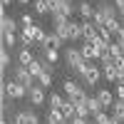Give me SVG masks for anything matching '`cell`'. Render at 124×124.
I'll use <instances>...</instances> for the list:
<instances>
[{
    "mask_svg": "<svg viewBox=\"0 0 124 124\" xmlns=\"http://www.w3.org/2000/svg\"><path fill=\"white\" fill-rule=\"evenodd\" d=\"M94 13H97V8L92 5L89 0H79V3H77V15H79L82 20H92Z\"/></svg>",
    "mask_w": 124,
    "mask_h": 124,
    "instance_id": "obj_11",
    "label": "cell"
},
{
    "mask_svg": "<svg viewBox=\"0 0 124 124\" xmlns=\"http://www.w3.org/2000/svg\"><path fill=\"white\" fill-rule=\"evenodd\" d=\"M47 122H52V124H62V122H65V114H62L60 109H47Z\"/></svg>",
    "mask_w": 124,
    "mask_h": 124,
    "instance_id": "obj_24",
    "label": "cell"
},
{
    "mask_svg": "<svg viewBox=\"0 0 124 124\" xmlns=\"http://www.w3.org/2000/svg\"><path fill=\"white\" fill-rule=\"evenodd\" d=\"M10 5H13V0H3V8H5V10H8Z\"/></svg>",
    "mask_w": 124,
    "mask_h": 124,
    "instance_id": "obj_35",
    "label": "cell"
},
{
    "mask_svg": "<svg viewBox=\"0 0 124 124\" xmlns=\"http://www.w3.org/2000/svg\"><path fill=\"white\" fill-rule=\"evenodd\" d=\"M65 62H67V70H70V72H75L77 77H79L82 72H85V67L89 65V62H87L85 57H82L79 47H75V45L65 47Z\"/></svg>",
    "mask_w": 124,
    "mask_h": 124,
    "instance_id": "obj_2",
    "label": "cell"
},
{
    "mask_svg": "<svg viewBox=\"0 0 124 124\" xmlns=\"http://www.w3.org/2000/svg\"><path fill=\"white\" fill-rule=\"evenodd\" d=\"M70 40L72 42L82 40V23H77V20H70Z\"/></svg>",
    "mask_w": 124,
    "mask_h": 124,
    "instance_id": "obj_21",
    "label": "cell"
},
{
    "mask_svg": "<svg viewBox=\"0 0 124 124\" xmlns=\"http://www.w3.org/2000/svg\"><path fill=\"white\" fill-rule=\"evenodd\" d=\"M27 102H30V107H42L47 102V89L35 85L32 89H27Z\"/></svg>",
    "mask_w": 124,
    "mask_h": 124,
    "instance_id": "obj_6",
    "label": "cell"
},
{
    "mask_svg": "<svg viewBox=\"0 0 124 124\" xmlns=\"http://www.w3.org/2000/svg\"><path fill=\"white\" fill-rule=\"evenodd\" d=\"M114 20H119V10L114 8V3H109V0L97 3V13H94V17H92V23H94L97 27H104L109 23H114Z\"/></svg>",
    "mask_w": 124,
    "mask_h": 124,
    "instance_id": "obj_1",
    "label": "cell"
},
{
    "mask_svg": "<svg viewBox=\"0 0 124 124\" xmlns=\"http://www.w3.org/2000/svg\"><path fill=\"white\" fill-rule=\"evenodd\" d=\"M119 72H124V55H119V57H114V62H112Z\"/></svg>",
    "mask_w": 124,
    "mask_h": 124,
    "instance_id": "obj_29",
    "label": "cell"
},
{
    "mask_svg": "<svg viewBox=\"0 0 124 124\" xmlns=\"http://www.w3.org/2000/svg\"><path fill=\"white\" fill-rule=\"evenodd\" d=\"M114 119H112V114H107V112H102L99 117H94L92 119V124H112Z\"/></svg>",
    "mask_w": 124,
    "mask_h": 124,
    "instance_id": "obj_28",
    "label": "cell"
},
{
    "mask_svg": "<svg viewBox=\"0 0 124 124\" xmlns=\"http://www.w3.org/2000/svg\"><path fill=\"white\" fill-rule=\"evenodd\" d=\"M97 25L92 23V20H82V40H85V42H94L97 40Z\"/></svg>",
    "mask_w": 124,
    "mask_h": 124,
    "instance_id": "obj_9",
    "label": "cell"
},
{
    "mask_svg": "<svg viewBox=\"0 0 124 124\" xmlns=\"http://www.w3.org/2000/svg\"><path fill=\"white\" fill-rule=\"evenodd\" d=\"M27 70H30V75H32L35 79H37V77H40V75H42V72H45V67H42V62H40V60H35L32 65L27 67Z\"/></svg>",
    "mask_w": 124,
    "mask_h": 124,
    "instance_id": "obj_26",
    "label": "cell"
},
{
    "mask_svg": "<svg viewBox=\"0 0 124 124\" xmlns=\"http://www.w3.org/2000/svg\"><path fill=\"white\" fill-rule=\"evenodd\" d=\"M102 77H104L107 82H112V85H114L117 77H119V70H117L114 65H104V67H102Z\"/></svg>",
    "mask_w": 124,
    "mask_h": 124,
    "instance_id": "obj_18",
    "label": "cell"
},
{
    "mask_svg": "<svg viewBox=\"0 0 124 124\" xmlns=\"http://www.w3.org/2000/svg\"><path fill=\"white\" fill-rule=\"evenodd\" d=\"M45 124H52V122H45Z\"/></svg>",
    "mask_w": 124,
    "mask_h": 124,
    "instance_id": "obj_39",
    "label": "cell"
},
{
    "mask_svg": "<svg viewBox=\"0 0 124 124\" xmlns=\"http://www.w3.org/2000/svg\"><path fill=\"white\" fill-rule=\"evenodd\" d=\"M0 32H20V20H15L13 15H8L3 10V17H0Z\"/></svg>",
    "mask_w": 124,
    "mask_h": 124,
    "instance_id": "obj_8",
    "label": "cell"
},
{
    "mask_svg": "<svg viewBox=\"0 0 124 124\" xmlns=\"http://www.w3.org/2000/svg\"><path fill=\"white\" fill-rule=\"evenodd\" d=\"M35 60H37V52H35V50H25V47H17V50H15V62H17V65L30 67Z\"/></svg>",
    "mask_w": 124,
    "mask_h": 124,
    "instance_id": "obj_7",
    "label": "cell"
},
{
    "mask_svg": "<svg viewBox=\"0 0 124 124\" xmlns=\"http://www.w3.org/2000/svg\"><path fill=\"white\" fill-rule=\"evenodd\" d=\"M35 13H37V15L52 13V10H50V3H47V0H35Z\"/></svg>",
    "mask_w": 124,
    "mask_h": 124,
    "instance_id": "obj_25",
    "label": "cell"
},
{
    "mask_svg": "<svg viewBox=\"0 0 124 124\" xmlns=\"http://www.w3.org/2000/svg\"><path fill=\"white\" fill-rule=\"evenodd\" d=\"M117 85H124V72H119V77H117Z\"/></svg>",
    "mask_w": 124,
    "mask_h": 124,
    "instance_id": "obj_34",
    "label": "cell"
},
{
    "mask_svg": "<svg viewBox=\"0 0 124 124\" xmlns=\"http://www.w3.org/2000/svg\"><path fill=\"white\" fill-rule=\"evenodd\" d=\"M0 67H3V75H8L10 70H13V50L8 47H0Z\"/></svg>",
    "mask_w": 124,
    "mask_h": 124,
    "instance_id": "obj_13",
    "label": "cell"
},
{
    "mask_svg": "<svg viewBox=\"0 0 124 124\" xmlns=\"http://www.w3.org/2000/svg\"><path fill=\"white\" fill-rule=\"evenodd\" d=\"M62 45H65V40H62L55 30H52V32H47V37H45V47H50V50H62Z\"/></svg>",
    "mask_w": 124,
    "mask_h": 124,
    "instance_id": "obj_15",
    "label": "cell"
},
{
    "mask_svg": "<svg viewBox=\"0 0 124 124\" xmlns=\"http://www.w3.org/2000/svg\"><path fill=\"white\" fill-rule=\"evenodd\" d=\"M70 124H92V119H82V117H77V119H72Z\"/></svg>",
    "mask_w": 124,
    "mask_h": 124,
    "instance_id": "obj_31",
    "label": "cell"
},
{
    "mask_svg": "<svg viewBox=\"0 0 124 124\" xmlns=\"http://www.w3.org/2000/svg\"><path fill=\"white\" fill-rule=\"evenodd\" d=\"M79 52H82V57H85L87 62H94V60L102 57V52H99L92 42H82V45H79Z\"/></svg>",
    "mask_w": 124,
    "mask_h": 124,
    "instance_id": "obj_12",
    "label": "cell"
},
{
    "mask_svg": "<svg viewBox=\"0 0 124 124\" xmlns=\"http://www.w3.org/2000/svg\"><path fill=\"white\" fill-rule=\"evenodd\" d=\"M112 117L117 122H124V99H117L114 107H112Z\"/></svg>",
    "mask_w": 124,
    "mask_h": 124,
    "instance_id": "obj_22",
    "label": "cell"
},
{
    "mask_svg": "<svg viewBox=\"0 0 124 124\" xmlns=\"http://www.w3.org/2000/svg\"><path fill=\"white\" fill-rule=\"evenodd\" d=\"M97 99L102 102V107H104V109H112V107H114V102H117L114 92H112V89H107V87L97 89Z\"/></svg>",
    "mask_w": 124,
    "mask_h": 124,
    "instance_id": "obj_10",
    "label": "cell"
},
{
    "mask_svg": "<svg viewBox=\"0 0 124 124\" xmlns=\"http://www.w3.org/2000/svg\"><path fill=\"white\" fill-rule=\"evenodd\" d=\"M114 97L117 99H124V85H114Z\"/></svg>",
    "mask_w": 124,
    "mask_h": 124,
    "instance_id": "obj_30",
    "label": "cell"
},
{
    "mask_svg": "<svg viewBox=\"0 0 124 124\" xmlns=\"http://www.w3.org/2000/svg\"><path fill=\"white\" fill-rule=\"evenodd\" d=\"M10 72H13V79H17L20 85H25L27 89H32V87L37 85V79L30 75V70H27V67H23V65H17V62H15V67L10 70Z\"/></svg>",
    "mask_w": 124,
    "mask_h": 124,
    "instance_id": "obj_5",
    "label": "cell"
},
{
    "mask_svg": "<svg viewBox=\"0 0 124 124\" xmlns=\"http://www.w3.org/2000/svg\"><path fill=\"white\" fill-rule=\"evenodd\" d=\"M60 112L65 114V122H72V119H77V107L72 104L70 99L65 102V104H62V109H60Z\"/></svg>",
    "mask_w": 124,
    "mask_h": 124,
    "instance_id": "obj_19",
    "label": "cell"
},
{
    "mask_svg": "<svg viewBox=\"0 0 124 124\" xmlns=\"http://www.w3.org/2000/svg\"><path fill=\"white\" fill-rule=\"evenodd\" d=\"M23 114H25L27 124H40V117H37V112H35V107H23Z\"/></svg>",
    "mask_w": 124,
    "mask_h": 124,
    "instance_id": "obj_23",
    "label": "cell"
},
{
    "mask_svg": "<svg viewBox=\"0 0 124 124\" xmlns=\"http://www.w3.org/2000/svg\"><path fill=\"white\" fill-rule=\"evenodd\" d=\"M87 109H89V117H92V119H94V117H99L102 112H104V107H102V102H99L97 97H92V94L87 97Z\"/></svg>",
    "mask_w": 124,
    "mask_h": 124,
    "instance_id": "obj_14",
    "label": "cell"
},
{
    "mask_svg": "<svg viewBox=\"0 0 124 124\" xmlns=\"http://www.w3.org/2000/svg\"><path fill=\"white\" fill-rule=\"evenodd\" d=\"M67 102V97L65 94H60V92H50L47 94V104H50V109H62V104Z\"/></svg>",
    "mask_w": 124,
    "mask_h": 124,
    "instance_id": "obj_16",
    "label": "cell"
},
{
    "mask_svg": "<svg viewBox=\"0 0 124 124\" xmlns=\"http://www.w3.org/2000/svg\"><path fill=\"white\" fill-rule=\"evenodd\" d=\"M117 45H119V50H122V55H124V37H117Z\"/></svg>",
    "mask_w": 124,
    "mask_h": 124,
    "instance_id": "obj_33",
    "label": "cell"
},
{
    "mask_svg": "<svg viewBox=\"0 0 124 124\" xmlns=\"http://www.w3.org/2000/svg\"><path fill=\"white\" fill-rule=\"evenodd\" d=\"M79 82H82V87H89V89H97V85H99V79H104L102 77V67L99 65H94V62H89V65L85 67V72L77 77Z\"/></svg>",
    "mask_w": 124,
    "mask_h": 124,
    "instance_id": "obj_4",
    "label": "cell"
},
{
    "mask_svg": "<svg viewBox=\"0 0 124 124\" xmlns=\"http://www.w3.org/2000/svg\"><path fill=\"white\" fill-rule=\"evenodd\" d=\"M112 3H114L117 10H124V0H112Z\"/></svg>",
    "mask_w": 124,
    "mask_h": 124,
    "instance_id": "obj_32",
    "label": "cell"
},
{
    "mask_svg": "<svg viewBox=\"0 0 124 124\" xmlns=\"http://www.w3.org/2000/svg\"><path fill=\"white\" fill-rule=\"evenodd\" d=\"M119 20H122V23H124V10H119Z\"/></svg>",
    "mask_w": 124,
    "mask_h": 124,
    "instance_id": "obj_37",
    "label": "cell"
},
{
    "mask_svg": "<svg viewBox=\"0 0 124 124\" xmlns=\"http://www.w3.org/2000/svg\"><path fill=\"white\" fill-rule=\"evenodd\" d=\"M119 37H124V25H122V32H119Z\"/></svg>",
    "mask_w": 124,
    "mask_h": 124,
    "instance_id": "obj_38",
    "label": "cell"
},
{
    "mask_svg": "<svg viewBox=\"0 0 124 124\" xmlns=\"http://www.w3.org/2000/svg\"><path fill=\"white\" fill-rule=\"evenodd\" d=\"M15 3H17V5H27L30 0H15Z\"/></svg>",
    "mask_w": 124,
    "mask_h": 124,
    "instance_id": "obj_36",
    "label": "cell"
},
{
    "mask_svg": "<svg viewBox=\"0 0 124 124\" xmlns=\"http://www.w3.org/2000/svg\"><path fill=\"white\" fill-rule=\"evenodd\" d=\"M32 25H37L35 17H32V13H25L23 17H20V30H23V27H32Z\"/></svg>",
    "mask_w": 124,
    "mask_h": 124,
    "instance_id": "obj_27",
    "label": "cell"
},
{
    "mask_svg": "<svg viewBox=\"0 0 124 124\" xmlns=\"http://www.w3.org/2000/svg\"><path fill=\"white\" fill-rule=\"evenodd\" d=\"M3 47L8 50H17L20 42H17V32H3Z\"/></svg>",
    "mask_w": 124,
    "mask_h": 124,
    "instance_id": "obj_17",
    "label": "cell"
},
{
    "mask_svg": "<svg viewBox=\"0 0 124 124\" xmlns=\"http://www.w3.org/2000/svg\"><path fill=\"white\" fill-rule=\"evenodd\" d=\"M52 82H55V72H42V75H40L37 77V85L40 87H45V89H50V87H52Z\"/></svg>",
    "mask_w": 124,
    "mask_h": 124,
    "instance_id": "obj_20",
    "label": "cell"
},
{
    "mask_svg": "<svg viewBox=\"0 0 124 124\" xmlns=\"http://www.w3.org/2000/svg\"><path fill=\"white\" fill-rule=\"evenodd\" d=\"M10 97V99H27V87L25 85H20L17 79H8L3 75V85H0V97Z\"/></svg>",
    "mask_w": 124,
    "mask_h": 124,
    "instance_id": "obj_3",
    "label": "cell"
}]
</instances>
